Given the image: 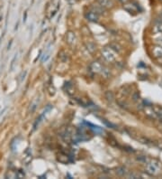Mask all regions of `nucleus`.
<instances>
[{
	"label": "nucleus",
	"instance_id": "obj_1",
	"mask_svg": "<svg viewBox=\"0 0 162 179\" xmlns=\"http://www.w3.org/2000/svg\"><path fill=\"white\" fill-rule=\"evenodd\" d=\"M90 70L95 73H100L106 78H108L110 76V71L107 68L104 67L99 61H93L90 64Z\"/></svg>",
	"mask_w": 162,
	"mask_h": 179
},
{
	"label": "nucleus",
	"instance_id": "obj_2",
	"mask_svg": "<svg viewBox=\"0 0 162 179\" xmlns=\"http://www.w3.org/2000/svg\"><path fill=\"white\" fill-rule=\"evenodd\" d=\"M160 169V163L157 160H151L150 163L146 166V173H148L151 176H156Z\"/></svg>",
	"mask_w": 162,
	"mask_h": 179
},
{
	"label": "nucleus",
	"instance_id": "obj_3",
	"mask_svg": "<svg viewBox=\"0 0 162 179\" xmlns=\"http://www.w3.org/2000/svg\"><path fill=\"white\" fill-rule=\"evenodd\" d=\"M102 56L104 57V59L109 62H113L115 61V54L113 50H112L111 48H107V47L104 48L102 50Z\"/></svg>",
	"mask_w": 162,
	"mask_h": 179
},
{
	"label": "nucleus",
	"instance_id": "obj_4",
	"mask_svg": "<svg viewBox=\"0 0 162 179\" xmlns=\"http://www.w3.org/2000/svg\"><path fill=\"white\" fill-rule=\"evenodd\" d=\"M123 9L126 10L127 12H129L130 14H133V15L139 12L138 5L133 3H131L130 1L126 4H123Z\"/></svg>",
	"mask_w": 162,
	"mask_h": 179
},
{
	"label": "nucleus",
	"instance_id": "obj_5",
	"mask_svg": "<svg viewBox=\"0 0 162 179\" xmlns=\"http://www.w3.org/2000/svg\"><path fill=\"white\" fill-rule=\"evenodd\" d=\"M86 18L90 21V22H97L98 19H99V15L94 11H89V12H87L86 15H85Z\"/></svg>",
	"mask_w": 162,
	"mask_h": 179
},
{
	"label": "nucleus",
	"instance_id": "obj_6",
	"mask_svg": "<svg viewBox=\"0 0 162 179\" xmlns=\"http://www.w3.org/2000/svg\"><path fill=\"white\" fill-rule=\"evenodd\" d=\"M97 3L104 9H110L113 6V2L112 0H97Z\"/></svg>",
	"mask_w": 162,
	"mask_h": 179
},
{
	"label": "nucleus",
	"instance_id": "obj_7",
	"mask_svg": "<svg viewBox=\"0 0 162 179\" xmlns=\"http://www.w3.org/2000/svg\"><path fill=\"white\" fill-rule=\"evenodd\" d=\"M152 55L158 59L162 58V45H157L152 49Z\"/></svg>",
	"mask_w": 162,
	"mask_h": 179
},
{
	"label": "nucleus",
	"instance_id": "obj_8",
	"mask_svg": "<svg viewBox=\"0 0 162 179\" xmlns=\"http://www.w3.org/2000/svg\"><path fill=\"white\" fill-rule=\"evenodd\" d=\"M58 160L60 162V163H63V164H68L69 162H71V159H70V157L67 154H64V153H60L58 157Z\"/></svg>",
	"mask_w": 162,
	"mask_h": 179
},
{
	"label": "nucleus",
	"instance_id": "obj_9",
	"mask_svg": "<svg viewBox=\"0 0 162 179\" xmlns=\"http://www.w3.org/2000/svg\"><path fill=\"white\" fill-rule=\"evenodd\" d=\"M153 34L156 35H162V23H158L156 22L155 25L153 26Z\"/></svg>",
	"mask_w": 162,
	"mask_h": 179
},
{
	"label": "nucleus",
	"instance_id": "obj_10",
	"mask_svg": "<svg viewBox=\"0 0 162 179\" xmlns=\"http://www.w3.org/2000/svg\"><path fill=\"white\" fill-rule=\"evenodd\" d=\"M87 126H89V129L93 132V133H96V134H103L104 133V130L103 128H99L98 126H95L93 124H90V123H87Z\"/></svg>",
	"mask_w": 162,
	"mask_h": 179
},
{
	"label": "nucleus",
	"instance_id": "obj_11",
	"mask_svg": "<svg viewBox=\"0 0 162 179\" xmlns=\"http://www.w3.org/2000/svg\"><path fill=\"white\" fill-rule=\"evenodd\" d=\"M67 42L69 45L75 44V42H76V36H75L74 33H72V32H68V35H67Z\"/></svg>",
	"mask_w": 162,
	"mask_h": 179
},
{
	"label": "nucleus",
	"instance_id": "obj_12",
	"mask_svg": "<svg viewBox=\"0 0 162 179\" xmlns=\"http://www.w3.org/2000/svg\"><path fill=\"white\" fill-rule=\"evenodd\" d=\"M153 108H154V111L157 113L158 119L162 121V108L161 107H159V106H153Z\"/></svg>",
	"mask_w": 162,
	"mask_h": 179
},
{
	"label": "nucleus",
	"instance_id": "obj_13",
	"mask_svg": "<svg viewBox=\"0 0 162 179\" xmlns=\"http://www.w3.org/2000/svg\"><path fill=\"white\" fill-rule=\"evenodd\" d=\"M110 48H111L112 50H113V51L117 52V53L121 52V50H122L121 46H120L119 45H117L116 43H113V44H111V45H110Z\"/></svg>",
	"mask_w": 162,
	"mask_h": 179
},
{
	"label": "nucleus",
	"instance_id": "obj_14",
	"mask_svg": "<svg viewBox=\"0 0 162 179\" xmlns=\"http://www.w3.org/2000/svg\"><path fill=\"white\" fill-rule=\"evenodd\" d=\"M116 172H117V174H118L119 176H121V177H124V176L127 175V171H126V169H125L124 167H120V168H118Z\"/></svg>",
	"mask_w": 162,
	"mask_h": 179
},
{
	"label": "nucleus",
	"instance_id": "obj_15",
	"mask_svg": "<svg viewBox=\"0 0 162 179\" xmlns=\"http://www.w3.org/2000/svg\"><path fill=\"white\" fill-rule=\"evenodd\" d=\"M87 50H88L91 54H93V53L96 51V45H95L94 44L89 43L88 45H87Z\"/></svg>",
	"mask_w": 162,
	"mask_h": 179
},
{
	"label": "nucleus",
	"instance_id": "obj_16",
	"mask_svg": "<svg viewBox=\"0 0 162 179\" xmlns=\"http://www.w3.org/2000/svg\"><path fill=\"white\" fill-rule=\"evenodd\" d=\"M24 177H25V174L22 169H19L16 171V178H24Z\"/></svg>",
	"mask_w": 162,
	"mask_h": 179
},
{
	"label": "nucleus",
	"instance_id": "obj_17",
	"mask_svg": "<svg viewBox=\"0 0 162 179\" xmlns=\"http://www.w3.org/2000/svg\"><path fill=\"white\" fill-rule=\"evenodd\" d=\"M132 98H133V101H137L139 100V98H140L139 93H138V92L134 93V94H133V96H132Z\"/></svg>",
	"mask_w": 162,
	"mask_h": 179
},
{
	"label": "nucleus",
	"instance_id": "obj_18",
	"mask_svg": "<svg viewBox=\"0 0 162 179\" xmlns=\"http://www.w3.org/2000/svg\"><path fill=\"white\" fill-rule=\"evenodd\" d=\"M36 105H37V102H36V101H33V104H32V106H31V107H32L31 112H33V111L35 110V108H36Z\"/></svg>",
	"mask_w": 162,
	"mask_h": 179
},
{
	"label": "nucleus",
	"instance_id": "obj_19",
	"mask_svg": "<svg viewBox=\"0 0 162 179\" xmlns=\"http://www.w3.org/2000/svg\"><path fill=\"white\" fill-rule=\"evenodd\" d=\"M118 2H120V3H122V4H126V3H128L130 0H117Z\"/></svg>",
	"mask_w": 162,
	"mask_h": 179
},
{
	"label": "nucleus",
	"instance_id": "obj_20",
	"mask_svg": "<svg viewBox=\"0 0 162 179\" xmlns=\"http://www.w3.org/2000/svg\"><path fill=\"white\" fill-rule=\"evenodd\" d=\"M15 58H16V56H14V58L13 59L12 61V63H11V69H13V66H14V61H15Z\"/></svg>",
	"mask_w": 162,
	"mask_h": 179
},
{
	"label": "nucleus",
	"instance_id": "obj_21",
	"mask_svg": "<svg viewBox=\"0 0 162 179\" xmlns=\"http://www.w3.org/2000/svg\"><path fill=\"white\" fill-rule=\"evenodd\" d=\"M161 1H162V0H161Z\"/></svg>",
	"mask_w": 162,
	"mask_h": 179
}]
</instances>
